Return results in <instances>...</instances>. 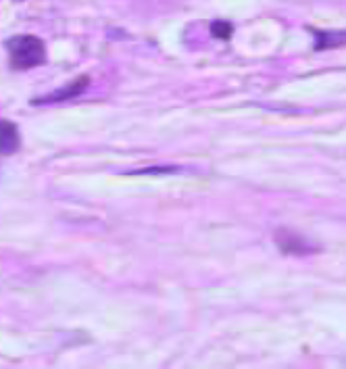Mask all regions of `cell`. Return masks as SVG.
Masks as SVG:
<instances>
[{
	"instance_id": "4",
	"label": "cell",
	"mask_w": 346,
	"mask_h": 369,
	"mask_svg": "<svg viewBox=\"0 0 346 369\" xmlns=\"http://www.w3.org/2000/svg\"><path fill=\"white\" fill-rule=\"evenodd\" d=\"M21 146V138H19V130L15 123L11 121H3L0 123V155L9 157L15 155Z\"/></svg>"
},
{
	"instance_id": "5",
	"label": "cell",
	"mask_w": 346,
	"mask_h": 369,
	"mask_svg": "<svg viewBox=\"0 0 346 369\" xmlns=\"http://www.w3.org/2000/svg\"><path fill=\"white\" fill-rule=\"evenodd\" d=\"M311 32L317 38L315 51H327L346 44V32H321V30H311Z\"/></svg>"
},
{
	"instance_id": "1",
	"label": "cell",
	"mask_w": 346,
	"mask_h": 369,
	"mask_svg": "<svg viewBox=\"0 0 346 369\" xmlns=\"http://www.w3.org/2000/svg\"><path fill=\"white\" fill-rule=\"evenodd\" d=\"M7 51L13 69H32L46 61V44L38 36H13L11 40H7Z\"/></svg>"
},
{
	"instance_id": "2",
	"label": "cell",
	"mask_w": 346,
	"mask_h": 369,
	"mask_svg": "<svg viewBox=\"0 0 346 369\" xmlns=\"http://www.w3.org/2000/svg\"><path fill=\"white\" fill-rule=\"evenodd\" d=\"M90 86V78L88 76H80V78H76L73 82H69L67 86H63V88H59V90H55L53 94H49V96H44V98H36V101H32V105H46V103H61V101H69V98H76V96H80L86 88Z\"/></svg>"
},
{
	"instance_id": "6",
	"label": "cell",
	"mask_w": 346,
	"mask_h": 369,
	"mask_svg": "<svg viewBox=\"0 0 346 369\" xmlns=\"http://www.w3.org/2000/svg\"><path fill=\"white\" fill-rule=\"evenodd\" d=\"M211 32H213V36L219 38V40H230L232 34H234V26H232L230 22H215V24L211 26Z\"/></svg>"
},
{
	"instance_id": "7",
	"label": "cell",
	"mask_w": 346,
	"mask_h": 369,
	"mask_svg": "<svg viewBox=\"0 0 346 369\" xmlns=\"http://www.w3.org/2000/svg\"><path fill=\"white\" fill-rule=\"evenodd\" d=\"M175 171H180V169L163 165V167H146V169H140V171H134V173L136 175H157V173H175Z\"/></svg>"
},
{
	"instance_id": "3",
	"label": "cell",
	"mask_w": 346,
	"mask_h": 369,
	"mask_svg": "<svg viewBox=\"0 0 346 369\" xmlns=\"http://www.w3.org/2000/svg\"><path fill=\"white\" fill-rule=\"evenodd\" d=\"M275 242H277V246H279L284 252H288V255H309V252L317 250V248H315L313 244H309L300 234L290 232V230H277Z\"/></svg>"
}]
</instances>
